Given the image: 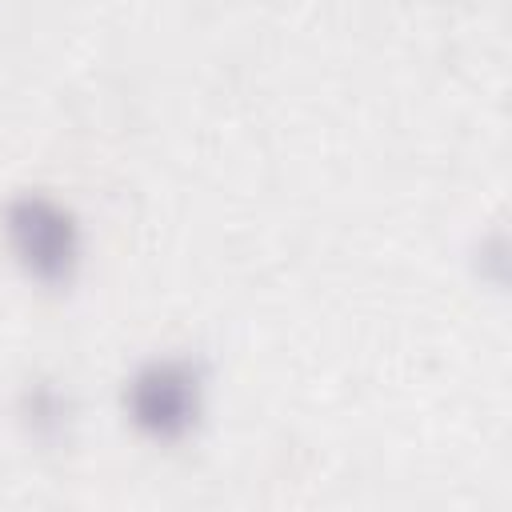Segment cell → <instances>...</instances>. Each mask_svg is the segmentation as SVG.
Segmentation results:
<instances>
[{
  "label": "cell",
  "instance_id": "cell-2",
  "mask_svg": "<svg viewBox=\"0 0 512 512\" xmlns=\"http://www.w3.org/2000/svg\"><path fill=\"white\" fill-rule=\"evenodd\" d=\"M128 420L152 440H180L200 420V372L188 360H148L124 388Z\"/></svg>",
  "mask_w": 512,
  "mask_h": 512
},
{
  "label": "cell",
  "instance_id": "cell-3",
  "mask_svg": "<svg viewBox=\"0 0 512 512\" xmlns=\"http://www.w3.org/2000/svg\"><path fill=\"white\" fill-rule=\"evenodd\" d=\"M28 404H32V416H36V428H60V412H64V404H60V396L56 392H44V388H36L32 396H28Z\"/></svg>",
  "mask_w": 512,
  "mask_h": 512
},
{
  "label": "cell",
  "instance_id": "cell-1",
  "mask_svg": "<svg viewBox=\"0 0 512 512\" xmlns=\"http://www.w3.org/2000/svg\"><path fill=\"white\" fill-rule=\"evenodd\" d=\"M4 236L20 268L44 284L72 280L80 264V228L76 216L44 196V192H20L4 208Z\"/></svg>",
  "mask_w": 512,
  "mask_h": 512
}]
</instances>
